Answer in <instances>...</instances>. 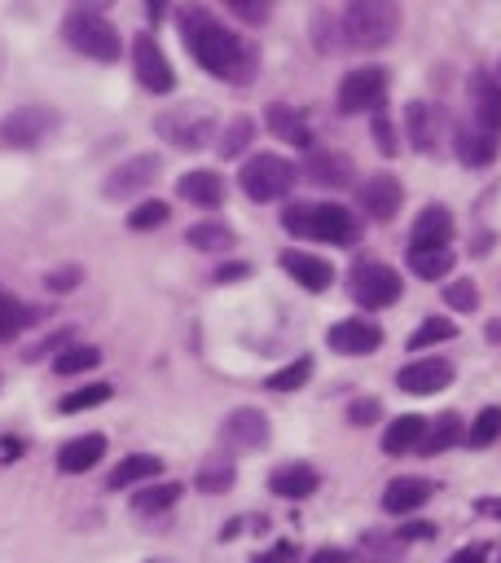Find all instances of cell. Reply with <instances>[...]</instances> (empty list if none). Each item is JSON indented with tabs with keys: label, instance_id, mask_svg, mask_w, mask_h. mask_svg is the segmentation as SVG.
<instances>
[{
	"label": "cell",
	"instance_id": "obj_36",
	"mask_svg": "<svg viewBox=\"0 0 501 563\" xmlns=\"http://www.w3.org/2000/svg\"><path fill=\"white\" fill-rule=\"evenodd\" d=\"M110 396H115V388H110V383H88V388H75V392H66L62 401H58V410H62V414L97 410V405H106Z\"/></svg>",
	"mask_w": 501,
	"mask_h": 563
},
{
	"label": "cell",
	"instance_id": "obj_7",
	"mask_svg": "<svg viewBox=\"0 0 501 563\" xmlns=\"http://www.w3.org/2000/svg\"><path fill=\"white\" fill-rule=\"evenodd\" d=\"M387 88H392L387 66H356L339 80V110L343 115H374L387 102Z\"/></svg>",
	"mask_w": 501,
	"mask_h": 563
},
{
	"label": "cell",
	"instance_id": "obj_54",
	"mask_svg": "<svg viewBox=\"0 0 501 563\" xmlns=\"http://www.w3.org/2000/svg\"><path fill=\"white\" fill-rule=\"evenodd\" d=\"M475 511H480V515H493V520H501V502L480 498V502H475Z\"/></svg>",
	"mask_w": 501,
	"mask_h": 563
},
{
	"label": "cell",
	"instance_id": "obj_18",
	"mask_svg": "<svg viewBox=\"0 0 501 563\" xmlns=\"http://www.w3.org/2000/svg\"><path fill=\"white\" fill-rule=\"evenodd\" d=\"M264 124H269V132L277 141H291L295 150H313V141H317L313 128H308V119L286 102H273L269 110H264Z\"/></svg>",
	"mask_w": 501,
	"mask_h": 563
},
{
	"label": "cell",
	"instance_id": "obj_37",
	"mask_svg": "<svg viewBox=\"0 0 501 563\" xmlns=\"http://www.w3.org/2000/svg\"><path fill=\"white\" fill-rule=\"evenodd\" d=\"M458 335V326L449 322V317H427L414 335H409V352H427V348H436V344H444V339H453Z\"/></svg>",
	"mask_w": 501,
	"mask_h": 563
},
{
	"label": "cell",
	"instance_id": "obj_49",
	"mask_svg": "<svg viewBox=\"0 0 501 563\" xmlns=\"http://www.w3.org/2000/svg\"><path fill=\"white\" fill-rule=\"evenodd\" d=\"M242 278H251V264H225V269H216V282L220 286H233V282H242Z\"/></svg>",
	"mask_w": 501,
	"mask_h": 563
},
{
	"label": "cell",
	"instance_id": "obj_52",
	"mask_svg": "<svg viewBox=\"0 0 501 563\" xmlns=\"http://www.w3.org/2000/svg\"><path fill=\"white\" fill-rule=\"evenodd\" d=\"M396 542H378V537H365V555H378V559H392Z\"/></svg>",
	"mask_w": 501,
	"mask_h": 563
},
{
	"label": "cell",
	"instance_id": "obj_6",
	"mask_svg": "<svg viewBox=\"0 0 501 563\" xmlns=\"http://www.w3.org/2000/svg\"><path fill=\"white\" fill-rule=\"evenodd\" d=\"M58 110L53 106H40V102H31V106H18V110H9L5 119H0V146H9V150H36L44 146V141L58 132Z\"/></svg>",
	"mask_w": 501,
	"mask_h": 563
},
{
	"label": "cell",
	"instance_id": "obj_22",
	"mask_svg": "<svg viewBox=\"0 0 501 563\" xmlns=\"http://www.w3.org/2000/svg\"><path fill=\"white\" fill-rule=\"evenodd\" d=\"M282 269L304 286V291H326L334 282V264L313 256V251H282Z\"/></svg>",
	"mask_w": 501,
	"mask_h": 563
},
{
	"label": "cell",
	"instance_id": "obj_42",
	"mask_svg": "<svg viewBox=\"0 0 501 563\" xmlns=\"http://www.w3.org/2000/svg\"><path fill=\"white\" fill-rule=\"evenodd\" d=\"M444 304L453 308V313H475L480 308V286H475L471 278H458L444 286Z\"/></svg>",
	"mask_w": 501,
	"mask_h": 563
},
{
	"label": "cell",
	"instance_id": "obj_1",
	"mask_svg": "<svg viewBox=\"0 0 501 563\" xmlns=\"http://www.w3.org/2000/svg\"><path fill=\"white\" fill-rule=\"evenodd\" d=\"M181 36L185 49L194 53V62L211 71L225 84H251L255 80V49L242 36H233L225 22H216V14H207L203 5H185L181 14Z\"/></svg>",
	"mask_w": 501,
	"mask_h": 563
},
{
	"label": "cell",
	"instance_id": "obj_5",
	"mask_svg": "<svg viewBox=\"0 0 501 563\" xmlns=\"http://www.w3.org/2000/svg\"><path fill=\"white\" fill-rule=\"evenodd\" d=\"M295 181H299V168L291 159H282V154H251L238 176L242 194L251 203H277V198H286L295 190Z\"/></svg>",
	"mask_w": 501,
	"mask_h": 563
},
{
	"label": "cell",
	"instance_id": "obj_58",
	"mask_svg": "<svg viewBox=\"0 0 501 563\" xmlns=\"http://www.w3.org/2000/svg\"><path fill=\"white\" fill-rule=\"evenodd\" d=\"M150 563H167V559H150Z\"/></svg>",
	"mask_w": 501,
	"mask_h": 563
},
{
	"label": "cell",
	"instance_id": "obj_17",
	"mask_svg": "<svg viewBox=\"0 0 501 563\" xmlns=\"http://www.w3.org/2000/svg\"><path fill=\"white\" fill-rule=\"evenodd\" d=\"M102 458H106V436L88 432V436L66 440V445L58 449V471H66V476H84V471H93Z\"/></svg>",
	"mask_w": 501,
	"mask_h": 563
},
{
	"label": "cell",
	"instance_id": "obj_19",
	"mask_svg": "<svg viewBox=\"0 0 501 563\" xmlns=\"http://www.w3.org/2000/svg\"><path fill=\"white\" fill-rule=\"evenodd\" d=\"M400 203H405V190L396 176H370L361 185V212H370L374 220H396Z\"/></svg>",
	"mask_w": 501,
	"mask_h": 563
},
{
	"label": "cell",
	"instance_id": "obj_44",
	"mask_svg": "<svg viewBox=\"0 0 501 563\" xmlns=\"http://www.w3.org/2000/svg\"><path fill=\"white\" fill-rule=\"evenodd\" d=\"M374 146L392 159V154L400 150V141H396V128H392V119L383 115V110H374Z\"/></svg>",
	"mask_w": 501,
	"mask_h": 563
},
{
	"label": "cell",
	"instance_id": "obj_38",
	"mask_svg": "<svg viewBox=\"0 0 501 563\" xmlns=\"http://www.w3.org/2000/svg\"><path fill=\"white\" fill-rule=\"evenodd\" d=\"M167 220H172V207L159 203V198H146V203H137L128 212V229L132 234H146V229H159Z\"/></svg>",
	"mask_w": 501,
	"mask_h": 563
},
{
	"label": "cell",
	"instance_id": "obj_56",
	"mask_svg": "<svg viewBox=\"0 0 501 563\" xmlns=\"http://www.w3.org/2000/svg\"><path fill=\"white\" fill-rule=\"evenodd\" d=\"M146 9H150V18H154V22H163V18H167V0H146Z\"/></svg>",
	"mask_w": 501,
	"mask_h": 563
},
{
	"label": "cell",
	"instance_id": "obj_39",
	"mask_svg": "<svg viewBox=\"0 0 501 563\" xmlns=\"http://www.w3.org/2000/svg\"><path fill=\"white\" fill-rule=\"evenodd\" d=\"M497 436H501V410H497V405H488V410H480V414H475L471 432H466L462 440H466V445H471V449H488Z\"/></svg>",
	"mask_w": 501,
	"mask_h": 563
},
{
	"label": "cell",
	"instance_id": "obj_15",
	"mask_svg": "<svg viewBox=\"0 0 501 563\" xmlns=\"http://www.w3.org/2000/svg\"><path fill=\"white\" fill-rule=\"evenodd\" d=\"M453 242V212L444 203L422 207L414 229H409V251H427V247H449Z\"/></svg>",
	"mask_w": 501,
	"mask_h": 563
},
{
	"label": "cell",
	"instance_id": "obj_25",
	"mask_svg": "<svg viewBox=\"0 0 501 563\" xmlns=\"http://www.w3.org/2000/svg\"><path fill=\"white\" fill-rule=\"evenodd\" d=\"M159 471H163V458L132 454V458H124L115 471H110V489H141V484H150Z\"/></svg>",
	"mask_w": 501,
	"mask_h": 563
},
{
	"label": "cell",
	"instance_id": "obj_47",
	"mask_svg": "<svg viewBox=\"0 0 501 563\" xmlns=\"http://www.w3.org/2000/svg\"><path fill=\"white\" fill-rule=\"evenodd\" d=\"M66 344H71V330H58V335H53V339H44V344L27 348V352H22V357H27V361H40V357H49V352H58V348H66Z\"/></svg>",
	"mask_w": 501,
	"mask_h": 563
},
{
	"label": "cell",
	"instance_id": "obj_13",
	"mask_svg": "<svg viewBox=\"0 0 501 563\" xmlns=\"http://www.w3.org/2000/svg\"><path fill=\"white\" fill-rule=\"evenodd\" d=\"M326 344L334 352H343V357H370V352H378V344H383V330H378L370 317H348V322H334Z\"/></svg>",
	"mask_w": 501,
	"mask_h": 563
},
{
	"label": "cell",
	"instance_id": "obj_24",
	"mask_svg": "<svg viewBox=\"0 0 501 563\" xmlns=\"http://www.w3.org/2000/svg\"><path fill=\"white\" fill-rule=\"evenodd\" d=\"M471 106H475V119L480 128L488 132H501V80L493 75H471Z\"/></svg>",
	"mask_w": 501,
	"mask_h": 563
},
{
	"label": "cell",
	"instance_id": "obj_53",
	"mask_svg": "<svg viewBox=\"0 0 501 563\" xmlns=\"http://www.w3.org/2000/svg\"><path fill=\"white\" fill-rule=\"evenodd\" d=\"M308 563H352V559L343 555V550H317V555L308 559Z\"/></svg>",
	"mask_w": 501,
	"mask_h": 563
},
{
	"label": "cell",
	"instance_id": "obj_34",
	"mask_svg": "<svg viewBox=\"0 0 501 563\" xmlns=\"http://www.w3.org/2000/svg\"><path fill=\"white\" fill-rule=\"evenodd\" d=\"M185 242L194 251H225V247H233V229L220 225V220H203V225L185 229Z\"/></svg>",
	"mask_w": 501,
	"mask_h": 563
},
{
	"label": "cell",
	"instance_id": "obj_27",
	"mask_svg": "<svg viewBox=\"0 0 501 563\" xmlns=\"http://www.w3.org/2000/svg\"><path fill=\"white\" fill-rule=\"evenodd\" d=\"M462 436H466V432H462V418L449 410V414H440V418H427L418 449H422V454H444V449H453Z\"/></svg>",
	"mask_w": 501,
	"mask_h": 563
},
{
	"label": "cell",
	"instance_id": "obj_41",
	"mask_svg": "<svg viewBox=\"0 0 501 563\" xmlns=\"http://www.w3.org/2000/svg\"><path fill=\"white\" fill-rule=\"evenodd\" d=\"M308 379H313V357H295L291 366H282V370L273 374L269 388H273V392H299Z\"/></svg>",
	"mask_w": 501,
	"mask_h": 563
},
{
	"label": "cell",
	"instance_id": "obj_11",
	"mask_svg": "<svg viewBox=\"0 0 501 563\" xmlns=\"http://www.w3.org/2000/svg\"><path fill=\"white\" fill-rule=\"evenodd\" d=\"M132 71H137V80H141L146 93H172V88H176L172 62L163 58L159 40H154L150 31H141V36L132 40Z\"/></svg>",
	"mask_w": 501,
	"mask_h": 563
},
{
	"label": "cell",
	"instance_id": "obj_31",
	"mask_svg": "<svg viewBox=\"0 0 501 563\" xmlns=\"http://www.w3.org/2000/svg\"><path fill=\"white\" fill-rule=\"evenodd\" d=\"M40 317H44L40 308H27L22 300H14V295H5V291H0V339H14L18 330L36 326Z\"/></svg>",
	"mask_w": 501,
	"mask_h": 563
},
{
	"label": "cell",
	"instance_id": "obj_9",
	"mask_svg": "<svg viewBox=\"0 0 501 563\" xmlns=\"http://www.w3.org/2000/svg\"><path fill=\"white\" fill-rule=\"evenodd\" d=\"M348 291H352V300L361 304V308H387V304H396L400 300V291H405V282H400V273L392 269V264H356L352 269V278H348Z\"/></svg>",
	"mask_w": 501,
	"mask_h": 563
},
{
	"label": "cell",
	"instance_id": "obj_51",
	"mask_svg": "<svg viewBox=\"0 0 501 563\" xmlns=\"http://www.w3.org/2000/svg\"><path fill=\"white\" fill-rule=\"evenodd\" d=\"M449 563H488V546H466V550H458Z\"/></svg>",
	"mask_w": 501,
	"mask_h": 563
},
{
	"label": "cell",
	"instance_id": "obj_48",
	"mask_svg": "<svg viewBox=\"0 0 501 563\" xmlns=\"http://www.w3.org/2000/svg\"><path fill=\"white\" fill-rule=\"evenodd\" d=\"M295 555H299L295 542H277V546L264 550V555H255L251 563H295Z\"/></svg>",
	"mask_w": 501,
	"mask_h": 563
},
{
	"label": "cell",
	"instance_id": "obj_46",
	"mask_svg": "<svg viewBox=\"0 0 501 563\" xmlns=\"http://www.w3.org/2000/svg\"><path fill=\"white\" fill-rule=\"evenodd\" d=\"M383 418V405L378 401H352L348 405V423L352 427H370V423H378Z\"/></svg>",
	"mask_w": 501,
	"mask_h": 563
},
{
	"label": "cell",
	"instance_id": "obj_43",
	"mask_svg": "<svg viewBox=\"0 0 501 563\" xmlns=\"http://www.w3.org/2000/svg\"><path fill=\"white\" fill-rule=\"evenodd\" d=\"M80 282H84V269H80V264H62V269H49V273H44V286H49L53 295L80 291Z\"/></svg>",
	"mask_w": 501,
	"mask_h": 563
},
{
	"label": "cell",
	"instance_id": "obj_32",
	"mask_svg": "<svg viewBox=\"0 0 501 563\" xmlns=\"http://www.w3.org/2000/svg\"><path fill=\"white\" fill-rule=\"evenodd\" d=\"M409 269L427 282H440L453 273V247H427V251H409Z\"/></svg>",
	"mask_w": 501,
	"mask_h": 563
},
{
	"label": "cell",
	"instance_id": "obj_14",
	"mask_svg": "<svg viewBox=\"0 0 501 563\" xmlns=\"http://www.w3.org/2000/svg\"><path fill=\"white\" fill-rule=\"evenodd\" d=\"M220 436H225V445H233V449H264L269 445V418H264V410L242 405V410H233L225 418Z\"/></svg>",
	"mask_w": 501,
	"mask_h": 563
},
{
	"label": "cell",
	"instance_id": "obj_30",
	"mask_svg": "<svg viewBox=\"0 0 501 563\" xmlns=\"http://www.w3.org/2000/svg\"><path fill=\"white\" fill-rule=\"evenodd\" d=\"M181 484L176 480H163V484H141L137 493H132V511L141 515H159V511H172L176 502H181Z\"/></svg>",
	"mask_w": 501,
	"mask_h": 563
},
{
	"label": "cell",
	"instance_id": "obj_55",
	"mask_svg": "<svg viewBox=\"0 0 501 563\" xmlns=\"http://www.w3.org/2000/svg\"><path fill=\"white\" fill-rule=\"evenodd\" d=\"M75 5H80V9H88V14H102V9H110V5H115V0H75Z\"/></svg>",
	"mask_w": 501,
	"mask_h": 563
},
{
	"label": "cell",
	"instance_id": "obj_35",
	"mask_svg": "<svg viewBox=\"0 0 501 563\" xmlns=\"http://www.w3.org/2000/svg\"><path fill=\"white\" fill-rule=\"evenodd\" d=\"M233 476H238V471H233L229 458H207L194 484H198V493H211V498H220V493L233 489Z\"/></svg>",
	"mask_w": 501,
	"mask_h": 563
},
{
	"label": "cell",
	"instance_id": "obj_33",
	"mask_svg": "<svg viewBox=\"0 0 501 563\" xmlns=\"http://www.w3.org/2000/svg\"><path fill=\"white\" fill-rule=\"evenodd\" d=\"M97 366H102V348H93V344H66L53 357V374H84Z\"/></svg>",
	"mask_w": 501,
	"mask_h": 563
},
{
	"label": "cell",
	"instance_id": "obj_29",
	"mask_svg": "<svg viewBox=\"0 0 501 563\" xmlns=\"http://www.w3.org/2000/svg\"><path fill=\"white\" fill-rule=\"evenodd\" d=\"M422 427H427V418H422V414L392 418V423H387V432H383V454H409V449H418Z\"/></svg>",
	"mask_w": 501,
	"mask_h": 563
},
{
	"label": "cell",
	"instance_id": "obj_23",
	"mask_svg": "<svg viewBox=\"0 0 501 563\" xmlns=\"http://www.w3.org/2000/svg\"><path fill=\"white\" fill-rule=\"evenodd\" d=\"M176 194L194 207H220L225 203V176L211 172V168H194L176 181Z\"/></svg>",
	"mask_w": 501,
	"mask_h": 563
},
{
	"label": "cell",
	"instance_id": "obj_50",
	"mask_svg": "<svg viewBox=\"0 0 501 563\" xmlns=\"http://www.w3.org/2000/svg\"><path fill=\"white\" fill-rule=\"evenodd\" d=\"M414 537H422V542H427V537H436V524H427V520H418V524H405L396 533V542H414Z\"/></svg>",
	"mask_w": 501,
	"mask_h": 563
},
{
	"label": "cell",
	"instance_id": "obj_20",
	"mask_svg": "<svg viewBox=\"0 0 501 563\" xmlns=\"http://www.w3.org/2000/svg\"><path fill=\"white\" fill-rule=\"evenodd\" d=\"M317 484H321V476H317V467H308V462H286V467H277L269 476V489L277 493V498H286V502L313 498Z\"/></svg>",
	"mask_w": 501,
	"mask_h": 563
},
{
	"label": "cell",
	"instance_id": "obj_40",
	"mask_svg": "<svg viewBox=\"0 0 501 563\" xmlns=\"http://www.w3.org/2000/svg\"><path fill=\"white\" fill-rule=\"evenodd\" d=\"M251 141H255V119L251 115H238L225 128V137H220V154H225V159H238V154L247 150Z\"/></svg>",
	"mask_w": 501,
	"mask_h": 563
},
{
	"label": "cell",
	"instance_id": "obj_10",
	"mask_svg": "<svg viewBox=\"0 0 501 563\" xmlns=\"http://www.w3.org/2000/svg\"><path fill=\"white\" fill-rule=\"evenodd\" d=\"M159 172H163V159H159V154H132V159L119 163V168H110V176L102 181V194L115 198V203H124V198L141 194L146 185L159 181Z\"/></svg>",
	"mask_w": 501,
	"mask_h": 563
},
{
	"label": "cell",
	"instance_id": "obj_26",
	"mask_svg": "<svg viewBox=\"0 0 501 563\" xmlns=\"http://www.w3.org/2000/svg\"><path fill=\"white\" fill-rule=\"evenodd\" d=\"M405 128H409V141H414V150L431 154L440 141V128H436V106L427 102H409L405 106Z\"/></svg>",
	"mask_w": 501,
	"mask_h": 563
},
{
	"label": "cell",
	"instance_id": "obj_12",
	"mask_svg": "<svg viewBox=\"0 0 501 563\" xmlns=\"http://www.w3.org/2000/svg\"><path fill=\"white\" fill-rule=\"evenodd\" d=\"M453 383V366L444 357H418L396 374V388L409 396H436Z\"/></svg>",
	"mask_w": 501,
	"mask_h": 563
},
{
	"label": "cell",
	"instance_id": "obj_8",
	"mask_svg": "<svg viewBox=\"0 0 501 563\" xmlns=\"http://www.w3.org/2000/svg\"><path fill=\"white\" fill-rule=\"evenodd\" d=\"M163 141H172L176 150H203L211 137H216V115L203 106H176L167 115L154 119Z\"/></svg>",
	"mask_w": 501,
	"mask_h": 563
},
{
	"label": "cell",
	"instance_id": "obj_45",
	"mask_svg": "<svg viewBox=\"0 0 501 563\" xmlns=\"http://www.w3.org/2000/svg\"><path fill=\"white\" fill-rule=\"evenodd\" d=\"M225 5L242 22H264V18H269V9H273V0H225Z\"/></svg>",
	"mask_w": 501,
	"mask_h": 563
},
{
	"label": "cell",
	"instance_id": "obj_16",
	"mask_svg": "<svg viewBox=\"0 0 501 563\" xmlns=\"http://www.w3.org/2000/svg\"><path fill=\"white\" fill-rule=\"evenodd\" d=\"M453 150H458V159L466 168H488V163H497L501 141H497V132H488L480 124H462V128H453Z\"/></svg>",
	"mask_w": 501,
	"mask_h": 563
},
{
	"label": "cell",
	"instance_id": "obj_57",
	"mask_svg": "<svg viewBox=\"0 0 501 563\" xmlns=\"http://www.w3.org/2000/svg\"><path fill=\"white\" fill-rule=\"evenodd\" d=\"M488 339H493V344H501V322L488 326Z\"/></svg>",
	"mask_w": 501,
	"mask_h": 563
},
{
	"label": "cell",
	"instance_id": "obj_21",
	"mask_svg": "<svg viewBox=\"0 0 501 563\" xmlns=\"http://www.w3.org/2000/svg\"><path fill=\"white\" fill-rule=\"evenodd\" d=\"M431 493H436V484H431V480H422V476H396L383 489V511L387 515H409V511H418L422 502H431Z\"/></svg>",
	"mask_w": 501,
	"mask_h": 563
},
{
	"label": "cell",
	"instance_id": "obj_4",
	"mask_svg": "<svg viewBox=\"0 0 501 563\" xmlns=\"http://www.w3.org/2000/svg\"><path fill=\"white\" fill-rule=\"evenodd\" d=\"M62 40L93 62H115L119 53H124V40H119L115 22L102 14H88V9H71V14L62 18Z\"/></svg>",
	"mask_w": 501,
	"mask_h": 563
},
{
	"label": "cell",
	"instance_id": "obj_2",
	"mask_svg": "<svg viewBox=\"0 0 501 563\" xmlns=\"http://www.w3.org/2000/svg\"><path fill=\"white\" fill-rule=\"evenodd\" d=\"M282 225L295 238H313V242H334V247H348L361 238V220L339 203H291L282 212Z\"/></svg>",
	"mask_w": 501,
	"mask_h": 563
},
{
	"label": "cell",
	"instance_id": "obj_28",
	"mask_svg": "<svg viewBox=\"0 0 501 563\" xmlns=\"http://www.w3.org/2000/svg\"><path fill=\"white\" fill-rule=\"evenodd\" d=\"M308 176H313L317 185H326V190H348L352 185V159L348 154H313L308 159Z\"/></svg>",
	"mask_w": 501,
	"mask_h": 563
},
{
	"label": "cell",
	"instance_id": "obj_3",
	"mask_svg": "<svg viewBox=\"0 0 501 563\" xmlns=\"http://www.w3.org/2000/svg\"><path fill=\"white\" fill-rule=\"evenodd\" d=\"M400 31V5L396 0H348L343 9V40L356 49H383Z\"/></svg>",
	"mask_w": 501,
	"mask_h": 563
}]
</instances>
